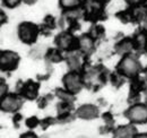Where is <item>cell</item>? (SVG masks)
Returning a JSON list of instances; mask_svg holds the SVG:
<instances>
[{
	"label": "cell",
	"mask_w": 147,
	"mask_h": 138,
	"mask_svg": "<svg viewBox=\"0 0 147 138\" xmlns=\"http://www.w3.org/2000/svg\"><path fill=\"white\" fill-rule=\"evenodd\" d=\"M49 57L51 58V60H53V61H60L61 60V55H60V53H59V50H50V54H49Z\"/></svg>",
	"instance_id": "cell-17"
},
{
	"label": "cell",
	"mask_w": 147,
	"mask_h": 138,
	"mask_svg": "<svg viewBox=\"0 0 147 138\" xmlns=\"http://www.w3.org/2000/svg\"><path fill=\"white\" fill-rule=\"evenodd\" d=\"M19 55L14 51H1L0 53V69L3 71H11L17 68Z\"/></svg>",
	"instance_id": "cell-6"
},
{
	"label": "cell",
	"mask_w": 147,
	"mask_h": 138,
	"mask_svg": "<svg viewBox=\"0 0 147 138\" xmlns=\"http://www.w3.org/2000/svg\"><path fill=\"white\" fill-rule=\"evenodd\" d=\"M55 44L60 50L74 51L78 48V40L69 32H62L55 37Z\"/></svg>",
	"instance_id": "cell-5"
},
{
	"label": "cell",
	"mask_w": 147,
	"mask_h": 138,
	"mask_svg": "<svg viewBox=\"0 0 147 138\" xmlns=\"http://www.w3.org/2000/svg\"><path fill=\"white\" fill-rule=\"evenodd\" d=\"M94 37L90 34L82 35L78 39V49L84 55H90L94 51Z\"/></svg>",
	"instance_id": "cell-9"
},
{
	"label": "cell",
	"mask_w": 147,
	"mask_h": 138,
	"mask_svg": "<svg viewBox=\"0 0 147 138\" xmlns=\"http://www.w3.org/2000/svg\"><path fill=\"white\" fill-rule=\"evenodd\" d=\"M38 27L30 22H24L18 26V37L22 42L26 44H32L36 41L38 35Z\"/></svg>",
	"instance_id": "cell-2"
},
{
	"label": "cell",
	"mask_w": 147,
	"mask_h": 138,
	"mask_svg": "<svg viewBox=\"0 0 147 138\" xmlns=\"http://www.w3.org/2000/svg\"><path fill=\"white\" fill-rule=\"evenodd\" d=\"M145 101H146V103H147V88L145 89Z\"/></svg>",
	"instance_id": "cell-24"
},
{
	"label": "cell",
	"mask_w": 147,
	"mask_h": 138,
	"mask_svg": "<svg viewBox=\"0 0 147 138\" xmlns=\"http://www.w3.org/2000/svg\"><path fill=\"white\" fill-rule=\"evenodd\" d=\"M23 136H24V137H26V136H34V137H35V135H34V134H24Z\"/></svg>",
	"instance_id": "cell-22"
},
{
	"label": "cell",
	"mask_w": 147,
	"mask_h": 138,
	"mask_svg": "<svg viewBox=\"0 0 147 138\" xmlns=\"http://www.w3.org/2000/svg\"><path fill=\"white\" fill-rule=\"evenodd\" d=\"M7 85H6V83H3V80H1V92H0V96L2 97L3 95H6L7 93Z\"/></svg>",
	"instance_id": "cell-20"
},
{
	"label": "cell",
	"mask_w": 147,
	"mask_h": 138,
	"mask_svg": "<svg viewBox=\"0 0 147 138\" xmlns=\"http://www.w3.org/2000/svg\"><path fill=\"white\" fill-rule=\"evenodd\" d=\"M117 71L120 76L135 78V77H138V75L142 71V64L136 55H132L131 53L126 54L119 61L117 66Z\"/></svg>",
	"instance_id": "cell-1"
},
{
	"label": "cell",
	"mask_w": 147,
	"mask_h": 138,
	"mask_svg": "<svg viewBox=\"0 0 147 138\" xmlns=\"http://www.w3.org/2000/svg\"><path fill=\"white\" fill-rule=\"evenodd\" d=\"M67 62H68V66L71 70H76L79 69L80 65H82V61H80V55L75 51H69V54L67 55Z\"/></svg>",
	"instance_id": "cell-14"
},
{
	"label": "cell",
	"mask_w": 147,
	"mask_h": 138,
	"mask_svg": "<svg viewBox=\"0 0 147 138\" xmlns=\"http://www.w3.org/2000/svg\"><path fill=\"white\" fill-rule=\"evenodd\" d=\"M82 0H59V3L61 6V8L63 9H74L77 8L80 5Z\"/></svg>",
	"instance_id": "cell-15"
},
{
	"label": "cell",
	"mask_w": 147,
	"mask_h": 138,
	"mask_svg": "<svg viewBox=\"0 0 147 138\" xmlns=\"http://www.w3.org/2000/svg\"><path fill=\"white\" fill-rule=\"evenodd\" d=\"M136 128L132 124H126L122 127H119L115 129L113 136L117 138H130V137H136Z\"/></svg>",
	"instance_id": "cell-12"
},
{
	"label": "cell",
	"mask_w": 147,
	"mask_h": 138,
	"mask_svg": "<svg viewBox=\"0 0 147 138\" xmlns=\"http://www.w3.org/2000/svg\"><path fill=\"white\" fill-rule=\"evenodd\" d=\"M22 99L16 94H6L1 97L0 109L3 112H16L22 106Z\"/></svg>",
	"instance_id": "cell-7"
},
{
	"label": "cell",
	"mask_w": 147,
	"mask_h": 138,
	"mask_svg": "<svg viewBox=\"0 0 147 138\" xmlns=\"http://www.w3.org/2000/svg\"><path fill=\"white\" fill-rule=\"evenodd\" d=\"M143 25H144V30L147 32V15L146 17L144 18V20H143Z\"/></svg>",
	"instance_id": "cell-21"
},
{
	"label": "cell",
	"mask_w": 147,
	"mask_h": 138,
	"mask_svg": "<svg viewBox=\"0 0 147 138\" xmlns=\"http://www.w3.org/2000/svg\"><path fill=\"white\" fill-rule=\"evenodd\" d=\"M62 83L65 85V89L68 91L69 93L71 94H77L82 87H83V78L82 76L76 71V70H71L70 72L66 74L63 79H62Z\"/></svg>",
	"instance_id": "cell-4"
},
{
	"label": "cell",
	"mask_w": 147,
	"mask_h": 138,
	"mask_svg": "<svg viewBox=\"0 0 147 138\" xmlns=\"http://www.w3.org/2000/svg\"><path fill=\"white\" fill-rule=\"evenodd\" d=\"M145 75H146V77H147V68L145 69Z\"/></svg>",
	"instance_id": "cell-25"
},
{
	"label": "cell",
	"mask_w": 147,
	"mask_h": 138,
	"mask_svg": "<svg viewBox=\"0 0 147 138\" xmlns=\"http://www.w3.org/2000/svg\"><path fill=\"white\" fill-rule=\"evenodd\" d=\"M37 92H38V84L32 80L25 83L20 89V94L28 100H34L37 96Z\"/></svg>",
	"instance_id": "cell-11"
},
{
	"label": "cell",
	"mask_w": 147,
	"mask_h": 138,
	"mask_svg": "<svg viewBox=\"0 0 147 138\" xmlns=\"http://www.w3.org/2000/svg\"><path fill=\"white\" fill-rule=\"evenodd\" d=\"M20 1L22 0H2L3 5L6 7H8V8H15V7H17L19 3H20Z\"/></svg>",
	"instance_id": "cell-16"
},
{
	"label": "cell",
	"mask_w": 147,
	"mask_h": 138,
	"mask_svg": "<svg viewBox=\"0 0 147 138\" xmlns=\"http://www.w3.org/2000/svg\"><path fill=\"white\" fill-rule=\"evenodd\" d=\"M132 42H134V48L135 51L138 53H145L147 51V32L144 31H138L132 37Z\"/></svg>",
	"instance_id": "cell-10"
},
{
	"label": "cell",
	"mask_w": 147,
	"mask_h": 138,
	"mask_svg": "<svg viewBox=\"0 0 147 138\" xmlns=\"http://www.w3.org/2000/svg\"><path fill=\"white\" fill-rule=\"evenodd\" d=\"M125 1L130 6H142L147 2V0H125Z\"/></svg>",
	"instance_id": "cell-18"
},
{
	"label": "cell",
	"mask_w": 147,
	"mask_h": 138,
	"mask_svg": "<svg viewBox=\"0 0 147 138\" xmlns=\"http://www.w3.org/2000/svg\"><path fill=\"white\" fill-rule=\"evenodd\" d=\"M97 1H100L101 3H105V2H108L109 0H97Z\"/></svg>",
	"instance_id": "cell-23"
},
{
	"label": "cell",
	"mask_w": 147,
	"mask_h": 138,
	"mask_svg": "<svg viewBox=\"0 0 147 138\" xmlns=\"http://www.w3.org/2000/svg\"><path fill=\"white\" fill-rule=\"evenodd\" d=\"M77 117L84 120H92L98 116V109L97 106L93 104H83L77 109Z\"/></svg>",
	"instance_id": "cell-8"
},
{
	"label": "cell",
	"mask_w": 147,
	"mask_h": 138,
	"mask_svg": "<svg viewBox=\"0 0 147 138\" xmlns=\"http://www.w3.org/2000/svg\"><path fill=\"white\" fill-rule=\"evenodd\" d=\"M27 126L30 127V128H33V127H35L37 124V119L36 118H31V119H28L27 120Z\"/></svg>",
	"instance_id": "cell-19"
},
{
	"label": "cell",
	"mask_w": 147,
	"mask_h": 138,
	"mask_svg": "<svg viewBox=\"0 0 147 138\" xmlns=\"http://www.w3.org/2000/svg\"><path fill=\"white\" fill-rule=\"evenodd\" d=\"M126 117L132 123L147 122V103L134 104L126 111Z\"/></svg>",
	"instance_id": "cell-3"
},
{
	"label": "cell",
	"mask_w": 147,
	"mask_h": 138,
	"mask_svg": "<svg viewBox=\"0 0 147 138\" xmlns=\"http://www.w3.org/2000/svg\"><path fill=\"white\" fill-rule=\"evenodd\" d=\"M134 50H135V48H134L132 39H123L115 45V51L121 55L130 54Z\"/></svg>",
	"instance_id": "cell-13"
}]
</instances>
